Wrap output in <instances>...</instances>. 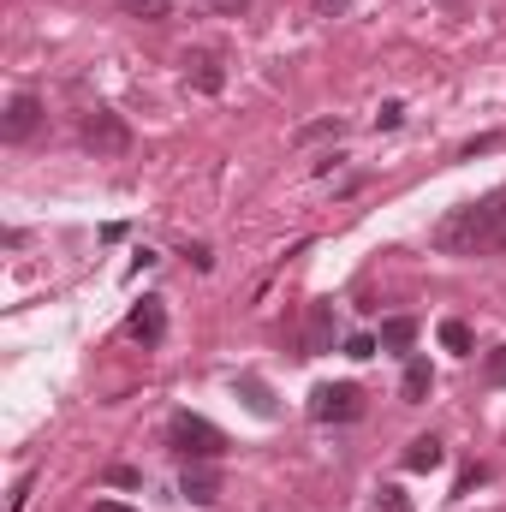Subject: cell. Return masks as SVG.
Wrapping results in <instances>:
<instances>
[{
  "mask_svg": "<svg viewBox=\"0 0 506 512\" xmlns=\"http://www.w3.org/2000/svg\"><path fill=\"white\" fill-rule=\"evenodd\" d=\"M36 126H42V102L36 96H12L6 102V120H0V137L6 143H24V137H36Z\"/></svg>",
  "mask_w": 506,
  "mask_h": 512,
  "instance_id": "obj_6",
  "label": "cell"
},
{
  "mask_svg": "<svg viewBox=\"0 0 506 512\" xmlns=\"http://www.w3.org/2000/svg\"><path fill=\"white\" fill-rule=\"evenodd\" d=\"M435 251L447 256H489L506 251V185L477 197V203H459L435 221Z\"/></svg>",
  "mask_w": 506,
  "mask_h": 512,
  "instance_id": "obj_1",
  "label": "cell"
},
{
  "mask_svg": "<svg viewBox=\"0 0 506 512\" xmlns=\"http://www.w3.org/2000/svg\"><path fill=\"white\" fill-rule=\"evenodd\" d=\"M310 417L316 423H352V417H364V393L352 382H322L310 393Z\"/></svg>",
  "mask_w": 506,
  "mask_h": 512,
  "instance_id": "obj_3",
  "label": "cell"
},
{
  "mask_svg": "<svg viewBox=\"0 0 506 512\" xmlns=\"http://www.w3.org/2000/svg\"><path fill=\"white\" fill-rule=\"evenodd\" d=\"M346 358H376V340H364V334H358V340L346 346Z\"/></svg>",
  "mask_w": 506,
  "mask_h": 512,
  "instance_id": "obj_20",
  "label": "cell"
},
{
  "mask_svg": "<svg viewBox=\"0 0 506 512\" xmlns=\"http://www.w3.org/2000/svg\"><path fill=\"white\" fill-rule=\"evenodd\" d=\"M84 143L96 149V155H126L131 149V131L120 114H108V108H96L90 120H84Z\"/></svg>",
  "mask_w": 506,
  "mask_h": 512,
  "instance_id": "obj_4",
  "label": "cell"
},
{
  "mask_svg": "<svg viewBox=\"0 0 506 512\" xmlns=\"http://www.w3.org/2000/svg\"><path fill=\"white\" fill-rule=\"evenodd\" d=\"M399 120H405V108H399V102H387V108H381V114H376V126H387V131L399 126Z\"/></svg>",
  "mask_w": 506,
  "mask_h": 512,
  "instance_id": "obj_19",
  "label": "cell"
},
{
  "mask_svg": "<svg viewBox=\"0 0 506 512\" xmlns=\"http://www.w3.org/2000/svg\"><path fill=\"white\" fill-rule=\"evenodd\" d=\"M131 12H137V18H149V24H155V18H167V0H131Z\"/></svg>",
  "mask_w": 506,
  "mask_h": 512,
  "instance_id": "obj_16",
  "label": "cell"
},
{
  "mask_svg": "<svg viewBox=\"0 0 506 512\" xmlns=\"http://www.w3.org/2000/svg\"><path fill=\"white\" fill-rule=\"evenodd\" d=\"M96 512H131V507H120V501H96Z\"/></svg>",
  "mask_w": 506,
  "mask_h": 512,
  "instance_id": "obj_23",
  "label": "cell"
},
{
  "mask_svg": "<svg viewBox=\"0 0 506 512\" xmlns=\"http://www.w3.org/2000/svg\"><path fill=\"white\" fill-rule=\"evenodd\" d=\"M126 334L131 340H143V346H161V334H167V310H161V298H143V304L131 310Z\"/></svg>",
  "mask_w": 506,
  "mask_h": 512,
  "instance_id": "obj_7",
  "label": "cell"
},
{
  "mask_svg": "<svg viewBox=\"0 0 506 512\" xmlns=\"http://www.w3.org/2000/svg\"><path fill=\"white\" fill-rule=\"evenodd\" d=\"M441 346H447V352H459V358H465V352H471V328H465V322H459V316H447V322H441Z\"/></svg>",
  "mask_w": 506,
  "mask_h": 512,
  "instance_id": "obj_13",
  "label": "cell"
},
{
  "mask_svg": "<svg viewBox=\"0 0 506 512\" xmlns=\"http://www.w3.org/2000/svg\"><path fill=\"white\" fill-rule=\"evenodd\" d=\"M185 84H191V90H203V96H221L227 72H221V60H215V54H185Z\"/></svg>",
  "mask_w": 506,
  "mask_h": 512,
  "instance_id": "obj_8",
  "label": "cell"
},
{
  "mask_svg": "<svg viewBox=\"0 0 506 512\" xmlns=\"http://www.w3.org/2000/svg\"><path fill=\"white\" fill-rule=\"evenodd\" d=\"M381 507H387V512H405V495H399V489H381Z\"/></svg>",
  "mask_w": 506,
  "mask_h": 512,
  "instance_id": "obj_21",
  "label": "cell"
},
{
  "mask_svg": "<svg viewBox=\"0 0 506 512\" xmlns=\"http://www.w3.org/2000/svg\"><path fill=\"white\" fill-rule=\"evenodd\" d=\"M167 441H173V453H185V459H221V453H227V435H221L209 417H191V411L173 417Z\"/></svg>",
  "mask_w": 506,
  "mask_h": 512,
  "instance_id": "obj_2",
  "label": "cell"
},
{
  "mask_svg": "<svg viewBox=\"0 0 506 512\" xmlns=\"http://www.w3.org/2000/svg\"><path fill=\"white\" fill-rule=\"evenodd\" d=\"M441 459H447V447H441L435 435H417V441L405 447V471H441Z\"/></svg>",
  "mask_w": 506,
  "mask_h": 512,
  "instance_id": "obj_10",
  "label": "cell"
},
{
  "mask_svg": "<svg viewBox=\"0 0 506 512\" xmlns=\"http://www.w3.org/2000/svg\"><path fill=\"white\" fill-rule=\"evenodd\" d=\"M340 131H346L340 120H316V126H304V131H298V143H316V137H340Z\"/></svg>",
  "mask_w": 506,
  "mask_h": 512,
  "instance_id": "obj_15",
  "label": "cell"
},
{
  "mask_svg": "<svg viewBox=\"0 0 506 512\" xmlns=\"http://www.w3.org/2000/svg\"><path fill=\"white\" fill-rule=\"evenodd\" d=\"M108 483H114V489H137V471H131V465H108Z\"/></svg>",
  "mask_w": 506,
  "mask_h": 512,
  "instance_id": "obj_18",
  "label": "cell"
},
{
  "mask_svg": "<svg viewBox=\"0 0 506 512\" xmlns=\"http://www.w3.org/2000/svg\"><path fill=\"white\" fill-rule=\"evenodd\" d=\"M304 352H334V304H310V322H304Z\"/></svg>",
  "mask_w": 506,
  "mask_h": 512,
  "instance_id": "obj_9",
  "label": "cell"
},
{
  "mask_svg": "<svg viewBox=\"0 0 506 512\" xmlns=\"http://www.w3.org/2000/svg\"><path fill=\"white\" fill-rule=\"evenodd\" d=\"M316 12H322V18H340V12H346V0H316Z\"/></svg>",
  "mask_w": 506,
  "mask_h": 512,
  "instance_id": "obj_22",
  "label": "cell"
},
{
  "mask_svg": "<svg viewBox=\"0 0 506 512\" xmlns=\"http://www.w3.org/2000/svg\"><path fill=\"white\" fill-rule=\"evenodd\" d=\"M179 495H185V501H197V507H215V501H221V471H215L209 459H191V465H185Z\"/></svg>",
  "mask_w": 506,
  "mask_h": 512,
  "instance_id": "obj_5",
  "label": "cell"
},
{
  "mask_svg": "<svg viewBox=\"0 0 506 512\" xmlns=\"http://www.w3.org/2000/svg\"><path fill=\"white\" fill-rule=\"evenodd\" d=\"M411 340H417V322L411 316H387L381 322V346L387 352H411Z\"/></svg>",
  "mask_w": 506,
  "mask_h": 512,
  "instance_id": "obj_11",
  "label": "cell"
},
{
  "mask_svg": "<svg viewBox=\"0 0 506 512\" xmlns=\"http://www.w3.org/2000/svg\"><path fill=\"white\" fill-rule=\"evenodd\" d=\"M489 382L506 387V346H495V352H489Z\"/></svg>",
  "mask_w": 506,
  "mask_h": 512,
  "instance_id": "obj_17",
  "label": "cell"
},
{
  "mask_svg": "<svg viewBox=\"0 0 506 512\" xmlns=\"http://www.w3.org/2000/svg\"><path fill=\"white\" fill-rule=\"evenodd\" d=\"M399 393H405L411 405L429 393V364H423V358H411V364H405V382H399Z\"/></svg>",
  "mask_w": 506,
  "mask_h": 512,
  "instance_id": "obj_12",
  "label": "cell"
},
{
  "mask_svg": "<svg viewBox=\"0 0 506 512\" xmlns=\"http://www.w3.org/2000/svg\"><path fill=\"white\" fill-rule=\"evenodd\" d=\"M239 393L251 399L256 417H274V399H268V387H262V382H251V376H245V382H239Z\"/></svg>",
  "mask_w": 506,
  "mask_h": 512,
  "instance_id": "obj_14",
  "label": "cell"
}]
</instances>
